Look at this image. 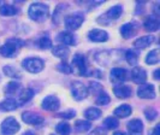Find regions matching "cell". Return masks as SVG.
<instances>
[{"label":"cell","instance_id":"obj_29","mask_svg":"<svg viewBox=\"0 0 160 135\" xmlns=\"http://www.w3.org/2000/svg\"><path fill=\"white\" fill-rule=\"evenodd\" d=\"M159 49L158 48H155V49H152L147 57H146V63L148 64V65H154V64H158L159 63Z\"/></svg>","mask_w":160,"mask_h":135},{"label":"cell","instance_id":"obj_30","mask_svg":"<svg viewBox=\"0 0 160 135\" xmlns=\"http://www.w3.org/2000/svg\"><path fill=\"white\" fill-rule=\"evenodd\" d=\"M17 8L12 5H8V4H5V5H1L0 8V15L5 17H10V16H15L17 15Z\"/></svg>","mask_w":160,"mask_h":135},{"label":"cell","instance_id":"obj_23","mask_svg":"<svg viewBox=\"0 0 160 135\" xmlns=\"http://www.w3.org/2000/svg\"><path fill=\"white\" fill-rule=\"evenodd\" d=\"M123 13V8L120 5H114L112 8H110L105 16L107 17L110 21H114V19H118Z\"/></svg>","mask_w":160,"mask_h":135},{"label":"cell","instance_id":"obj_8","mask_svg":"<svg viewBox=\"0 0 160 135\" xmlns=\"http://www.w3.org/2000/svg\"><path fill=\"white\" fill-rule=\"evenodd\" d=\"M138 28H140V24L136 22H129V23L123 24L120 27V35L125 40L131 39L136 35V33L138 32Z\"/></svg>","mask_w":160,"mask_h":135},{"label":"cell","instance_id":"obj_12","mask_svg":"<svg viewBox=\"0 0 160 135\" xmlns=\"http://www.w3.org/2000/svg\"><path fill=\"white\" fill-rule=\"evenodd\" d=\"M110 77H111V82H113L116 86L122 85L124 81L128 80V71L123 68H114L111 70Z\"/></svg>","mask_w":160,"mask_h":135},{"label":"cell","instance_id":"obj_39","mask_svg":"<svg viewBox=\"0 0 160 135\" xmlns=\"http://www.w3.org/2000/svg\"><path fill=\"white\" fill-rule=\"evenodd\" d=\"M89 87H90L92 93H93V94H95V96H98L100 92H102V91H104V89H102V86H101V85H99V83H96V82H90V83H89Z\"/></svg>","mask_w":160,"mask_h":135},{"label":"cell","instance_id":"obj_31","mask_svg":"<svg viewBox=\"0 0 160 135\" xmlns=\"http://www.w3.org/2000/svg\"><path fill=\"white\" fill-rule=\"evenodd\" d=\"M56 130L57 133L60 135H70V133H71V127L66 122H60V123L57 124Z\"/></svg>","mask_w":160,"mask_h":135},{"label":"cell","instance_id":"obj_10","mask_svg":"<svg viewBox=\"0 0 160 135\" xmlns=\"http://www.w3.org/2000/svg\"><path fill=\"white\" fill-rule=\"evenodd\" d=\"M137 96L141 99H154L157 96L155 88L153 85H149V83L140 85V87L137 88Z\"/></svg>","mask_w":160,"mask_h":135},{"label":"cell","instance_id":"obj_25","mask_svg":"<svg viewBox=\"0 0 160 135\" xmlns=\"http://www.w3.org/2000/svg\"><path fill=\"white\" fill-rule=\"evenodd\" d=\"M22 91V85L19 82H16V81H12V82H8V85L5 86V89L4 92L8 94V96H12V94H16L17 92Z\"/></svg>","mask_w":160,"mask_h":135},{"label":"cell","instance_id":"obj_33","mask_svg":"<svg viewBox=\"0 0 160 135\" xmlns=\"http://www.w3.org/2000/svg\"><path fill=\"white\" fill-rule=\"evenodd\" d=\"M36 46L41 49H47V48L52 47V40L48 36H41L36 41Z\"/></svg>","mask_w":160,"mask_h":135},{"label":"cell","instance_id":"obj_42","mask_svg":"<svg viewBox=\"0 0 160 135\" xmlns=\"http://www.w3.org/2000/svg\"><path fill=\"white\" fill-rule=\"evenodd\" d=\"M159 72H160L159 69H157V70L154 71V74H153V76H154V80H159L160 79V77H159Z\"/></svg>","mask_w":160,"mask_h":135},{"label":"cell","instance_id":"obj_40","mask_svg":"<svg viewBox=\"0 0 160 135\" xmlns=\"http://www.w3.org/2000/svg\"><path fill=\"white\" fill-rule=\"evenodd\" d=\"M89 135H106V130L102 129V127H99L96 128V129H94Z\"/></svg>","mask_w":160,"mask_h":135},{"label":"cell","instance_id":"obj_27","mask_svg":"<svg viewBox=\"0 0 160 135\" xmlns=\"http://www.w3.org/2000/svg\"><path fill=\"white\" fill-rule=\"evenodd\" d=\"M2 69H4V74L8 77H11V79H21V76H22L21 71L12 65H5Z\"/></svg>","mask_w":160,"mask_h":135},{"label":"cell","instance_id":"obj_5","mask_svg":"<svg viewBox=\"0 0 160 135\" xmlns=\"http://www.w3.org/2000/svg\"><path fill=\"white\" fill-rule=\"evenodd\" d=\"M84 22V16L81 12H75L71 13L65 18V28L68 32H73L76 29H78L81 25Z\"/></svg>","mask_w":160,"mask_h":135},{"label":"cell","instance_id":"obj_35","mask_svg":"<svg viewBox=\"0 0 160 135\" xmlns=\"http://www.w3.org/2000/svg\"><path fill=\"white\" fill-rule=\"evenodd\" d=\"M125 59L130 65H136L137 62H138V55H137L136 51L129 49L125 52Z\"/></svg>","mask_w":160,"mask_h":135},{"label":"cell","instance_id":"obj_9","mask_svg":"<svg viewBox=\"0 0 160 135\" xmlns=\"http://www.w3.org/2000/svg\"><path fill=\"white\" fill-rule=\"evenodd\" d=\"M22 119H23L24 123L27 124H32V126H41L43 122H45V118L36 113V112H32V111H25L22 113Z\"/></svg>","mask_w":160,"mask_h":135},{"label":"cell","instance_id":"obj_22","mask_svg":"<svg viewBox=\"0 0 160 135\" xmlns=\"http://www.w3.org/2000/svg\"><path fill=\"white\" fill-rule=\"evenodd\" d=\"M52 53H53V56L58 57V58L65 59L70 55V49L66 46H64V45H58V46L52 47Z\"/></svg>","mask_w":160,"mask_h":135},{"label":"cell","instance_id":"obj_26","mask_svg":"<svg viewBox=\"0 0 160 135\" xmlns=\"http://www.w3.org/2000/svg\"><path fill=\"white\" fill-rule=\"evenodd\" d=\"M90 128H92V123L89 121L80 119V121H77L75 123V130L77 133H86V132L90 130Z\"/></svg>","mask_w":160,"mask_h":135},{"label":"cell","instance_id":"obj_13","mask_svg":"<svg viewBox=\"0 0 160 135\" xmlns=\"http://www.w3.org/2000/svg\"><path fill=\"white\" fill-rule=\"evenodd\" d=\"M128 132L129 135H142L143 134V123L138 118L131 119L128 123Z\"/></svg>","mask_w":160,"mask_h":135},{"label":"cell","instance_id":"obj_41","mask_svg":"<svg viewBox=\"0 0 160 135\" xmlns=\"http://www.w3.org/2000/svg\"><path fill=\"white\" fill-rule=\"evenodd\" d=\"M149 135H160V126L157 124L155 127H153L149 132Z\"/></svg>","mask_w":160,"mask_h":135},{"label":"cell","instance_id":"obj_14","mask_svg":"<svg viewBox=\"0 0 160 135\" xmlns=\"http://www.w3.org/2000/svg\"><path fill=\"white\" fill-rule=\"evenodd\" d=\"M130 76H131V80L137 83V85H143L144 82L147 81V72L143 68H134L131 69V72H130Z\"/></svg>","mask_w":160,"mask_h":135},{"label":"cell","instance_id":"obj_45","mask_svg":"<svg viewBox=\"0 0 160 135\" xmlns=\"http://www.w3.org/2000/svg\"><path fill=\"white\" fill-rule=\"evenodd\" d=\"M49 135H54V134H49Z\"/></svg>","mask_w":160,"mask_h":135},{"label":"cell","instance_id":"obj_37","mask_svg":"<svg viewBox=\"0 0 160 135\" xmlns=\"http://www.w3.org/2000/svg\"><path fill=\"white\" fill-rule=\"evenodd\" d=\"M57 69H58V71L63 72V74H71L72 72L71 66L66 63L65 60H63L62 63L58 64V65H57Z\"/></svg>","mask_w":160,"mask_h":135},{"label":"cell","instance_id":"obj_34","mask_svg":"<svg viewBox=\"0 0 160 135\" xmlns=\"http://www.w3.org/2000/svg\"><path fill=\"white\" fill-rule=\"evenodd\" d=\"M111 101V98H110V96L105 92V91H102V92H100L98 96H96V99H95V103L98 104V105H100V106H104V105H107V104Z\"/></svg>","mask_w":160,"mask_h":135},{"label":"cell","instance_id":"obj_44","mask_svg":"<svg viewBox=\"0 0 160 135\" xmlns=\"http://www.w3.org/2000/svg\"><path fill=\"white\" fill-rule=\"evenodd\" d=\"M23 135H35V134H34L32 132H25V133H24Z\"/></svg>","mask_w":160,"mask_h":135},{"label":"cell","instance_id":"obj_11","mask_svg":"<svg viewBox=\"0 0 160 135\" xmlns=\"http://www.w3.org/2000/svg\"><path fill=\"white\" fill-rule=\"evenodd\" d=\"M41 107L46 111H57L60 107V100L56 96H48L41 101Z\"/></svg>","mask_w":160,"mask_h":135},{"label":"cell","instance_id":"obj_21","mask_svg":"<svg viewBox=\"0 0 160 135\" xmlns=\"http://www.w3.org/2000/svg\"><path fill=\"white\" fill-rule=\"evenodd\" d=\"M131 112H132V109H131V106L128 105V104H122L119 105L114 111V116H117V117H120V118H125V117H128L131 115Z\"/></svg>","mask_w":160,"mask_h":135},{"label":"cell","instance_id":"obj_16","mask_svg":"<svg viewBox=\"0 0 160 135\" xmlns=\"http://www.w3.org/2000/svg\"><path fill=\"white\" fill-rule=\"evenodd\" d=\"M88 39L93 42H106L108 40V34L101 29H92L88 33Z\"/></svg>","mask_w":160,"mask_h":135},{"label":"cell","instance_id":"obj_2","mask_svg":"<svg viewBox=\"0 0 160 135\" xmlns=\"http://www.w3.org/2000/svg\"><path fill=\"white\" fill-rule=\"evenodd\" d=\"M25 45L21 39H8L0 48V55L6 58H13L19 53V49Z\"/></svg>","mask_w":160,"mask_h":135},{"label":"cell","instance_id":"obj_18","mask_svg":"<svg viewBox=\"0 0 160 135\" xmlns=\"http://www.w3.org/2000/svg\"><path fill=\"white\" fill-rule=\"evenodd\" d=\"M155 38L153 35H146V36H141L137 40L134 41V47L138 48V49H142V48H147L149 47L154 42Z\"/></svg>","mask_w":160,"mask_h":135},{"label":"cell","instance_id":"obj_36","mask_svg":"<svg viewBox=\"0 0 160 135\" xmlns=\"http://www.w3.org/2000/svg\"><path fill=\"white\" fill-rule=\"evenodd\" d=\"M144 117L148 119V121H154V119L158 117V111L154 109V107H147L144 110Z\"/></svg>","mask_w":160,"mask_h":135},{"label":"cell","instance_id":"obj_3","mask_svg":"<svg viewBox=\"0 0 160 135\" xmlns=\"http://www.w3.org/2000/svg\"><path fill=\"white\" fill-rule=\"evenodd\" d=\"M22 66L28 72L39 74V72H41L43 70L45 63H43V60L41 58H39V57H29V58H25L23 62H22Z\"/></svg>","mask_w":160,"mask_h":135},{"label":"cell","instance_id":"obj_17","mask_svg":"<svg viewBox=\"0 0 160 135\" xmlns=\"http://www.w3.org/2000/svg\"><path fill=\"white\" fill-rule=\"evenodd\" d=\"M113 93L119 99H128L132 96V89L125 85H117L113 88Z\"/></svg>","mask_w":160,"mask_h":135},{"label":"cell","instance_id":"obj_7","mask_svg":"<svg viewBox=\"0 0 160 135\" xmlns=\"http://www.w3.org/2000/svg\"><path fill=\"white\" fill-rule=\"evenodd\" d=\"M71 94L75 100L80 101V100H83V99H86L88 96L89 89L82 82L75 81V82L71 83Z\"/></svg>","mask_w":160,"mask_h":135},{"label":"cell","instance_id":"obj_15","mask_svg":"<svg viewBox=\"0 0 160 135\" xmlns=\"http://www.w3.org/2000/svg\"><path fill=\"white\" fill-rule=\"evenodd\" d=\"M160 27V22L158 19V17L155 16H148L144 18L143 21V28L146 32L149 33H154L159 29Z\"/></svg>","mask_w":160,"mask_h":135},{"label":"cell","instance_id":"obj_20","mask_svg":"<svg viewBox=\"0 0 160 135\" xmlns=\"http://www.w3.org/2000/svg\"><path fill=\"white\" fill-rule=\"evenodd\" d=\"M18 106H19V104H18L16 99L8 98V99H5L4 101L0 103V110H2V111H13Z\"/></svg>","mask_w":160,"mask_h":135},{"label":"cell","instance_id":"obj_1","mask_svg":"<svg viewBox=\"0 0 160 135\" xmlns=\"http://www.w3.org/2000/svg\"><path fill=\"white\" fill-rule=\"evenodd\" d=\"M28 15L30 19L41 23L45 22L49 16V8L47 4L43 3H34L28 8Z\"/></svg>","mask_w":160,"mask_h":135},{"label":"cell","instance_id":"obj_32","mask_svg":"<svg viewBox=\"0 0 160 135\" xmlns=\"http://www.w3.org/2000/svg\"><path fill=\"white\" fill-rule=\"evenodd\" d=\"M104 127L107 130H112V129H117L119 127V121L116 118V117H107L104 121Z\"/></svg>","mask_w":160,"mask_h":135},{"label":"cell","instance_id":"obj_6","mask_svg":"<svg viewBox=\"0 0 160 135\" xmlns=\"http://www.w3.org/2000/svg\"><path fill=\"white\" fill-rule=\"evenodd\" d=\"M19 128H21V126H19V123L16 121V118L8 117V118L4 119L1 122L0 132H1L2 135H13L19 130Z\"/></svg>","mask_w":160,"mask_h":135},{"label":"cell","instance_id":"obj_24","mask_svg":"<svg viewBox=\"0 0 160 135\" xmlns=\"http://www.w3.org/2000/svg\"><path fill=\"white\" fill-rule=\"evenodd\" d=\"M34 96V91L32 88H23L19 93V98H18V104L23 105V104L28 103Z\"/></svg>","mask_w":160,"mask_h":135},{"label":"cell","instance_id":"obj_4","mask_svg":"<svg viewBox=\"0 0 160 135\" xmlns=\"http://www.w3.org/2000/svg\"><path fill=\"white\" fill-rule=\"evenodd\" d=\"M71 70L75 71L80 76H87V60L86 57L81 53H76L72 58V66Z\"/></svg>","mask_w":160,"mask_h":135},{"label":"cell","instance_id":"obj_43","mask_svg":"<svg viewBox=\"0 0 160 135\" xmlns=\"http://www.w3.org/2000/svg\"><path fill=\"white\" fill-rule=\"evenodd\" d=\"M113 135H127V133H124V132H120V130H118V132H116Z\"/></svg>","mask_w":160,"mask_h":135},{"label":"cell","instance_id":"obj_38","mask_svg":"<svg viewBox=\"0 0 160 135\" xmlns=\"http://www.w3.org/2000/svg\"><path fill=\"white\" fill-rule=\"evenodd\" d=\"M76 116V111L75 110H68L64 112H59L57 115V117H60V118H66V119H71Z\"/></svg>","mask_w":160,"mask_h":135},{"label":"cell","instance_id":"obj_28","mask_svg":"<svg viewBox=\"0 0 160 135\" xmlns=\"http://www.w3.org/2000/svg\"><path fill=\"white\" fill-rule=\"evenodd\" d=\"M101 110L98 107H89L84 111V117H87L89 121H96L99 117H101Z\"/></svg>","mask_w":160,"mask_h":135},{"label":"cell","instance_id":"obj_19","mask_svg":"<svg viewBox=\"0 0 160 135\" xmlns=\"http://www.w3.org/2000/svg\"><path fill=\"white\" fill-rule=\"evenodd\" d=\"M57 40L59 42H63L64 45H69V46L76 45V36L70 32H62L60 34H58Z\"/></svg>","mask_w":160,"mask_h":135}]
</instances>
